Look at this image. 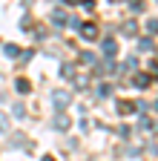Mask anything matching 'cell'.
Returning a JSON list of instances; mask_svg holds the SVG:
<instances>
[{"instance_id":"obj_1","label":"cell","mask_w":158,"mask_h":161,"mask_svg":"<svg viewBox=\"0 0 158 161\" xmlns=\"http://www.w3.org/2000/svg\"><path fill=\"white\" fill-rule=\"evenodd\" d=\"M69 101H72V95H69L66 89H57V92L52 95V104H55L57 109H63V107H69Z\"/></svg>"},{"instance_id":"obj_8","label":"cell","mask_w":158,"mask_h":161,"mask_svg":"<svg viewBox=\"0 0 158 161\" xmlns=\"http://www.w3.org/2000/svg\"><path fill=\"white\" fill-rule=\"evenodd\" d=\"M138 49H141V52H152V37H144V40H141V46H138Z\"/></svg>"},{"instance_id":"obj_5","label":"cell","mask_w":158,"mask_h":161,"mask_svg":"<svg viewBox=\"0 0 158 161\" xmlns=\"http://www.w3.org/2000/svg\"><path fill=\"white\" fill-rule=\"evenodd\" d=\"M14 86H17V92H20V95H26V92L32 89V84H29L26 78H17V84H14Z\"/></svg>"},{"instance_id":"obj_13","label":"cell","mask_w":158,"mask_h":161,"mask_svg":"<svg viewBox=\"0 0 158 161\" xmlns=\"http://www.w3.org/2000/svg\"><path fill=\"white\" fill-rule=\"evenodd\" d=\"M124 35H135V23H127L124 26Z\"/></svg>"},{"instance_id":"obj_12","label":"cell","mask_w":158,"mask_h":161,"mask_svg":"<svg viewBox=\"0 0 158 161\" xmlns=\"http://www.w3.org/2000/svg\"><path fill=\"white\" fill-rule=\"evenodd\" d=\"M135 84H138V86H147V84H150V78H147V75H138V78H135Z\"/></svg>"},{"instance_id":"obj_3","label":"cell","mask_w":158,"mask_h":161,"mask_svg":"<svg viewBox=\"0 0 158 161\" xmlns=\"http://www.w3.org/2000/svg\"><path fill=\"white\" fill-rule=\"evenodd\" d=\"M115 52H118V43H115L112 37H106V40H104V55H106V58H115Z\"/></svg>"},{"instance_id":"obj_4","label":"cell","mask_w":158,"mask_h":161,"mask_svg":"<svg viewBox=\"0 0 158 161\" xmlns=\"http://www.w3.org/2000/svg\"><path fill=\"white\" fill-rule=\"evenodd\" d=\"M69 124H72L69 115H57V118H55V130H61V132H63V130H69Z\"/></svg>"},{"instance_id":"obj_15","label":"cell","mask_w":158,"mask_h":161,"mask_svg":"<svg viewBox=\"0 0 158 161\" xmlns=\"http://www.w3.org/2000/svg\"><path fill=\"white\" fill-rule=\"evenodd\" d=\"M43 161H55V158H52V155H46V158H43Z\"/></svg>"},{"instance_id":"obj_6","label":"cell","mask_w":158,"mask_h":161,"mask_svg":"<svg viewBox=\"0 0 158 161\" xmlns=\"http://www.w3.org/2000/svg\"><path fill=\"white\" fill-rule=\"evenodd\" d=\"M3 52H6V58H17V55H20V49H17L14 43H9V46H3Z\"/></svg>"},{"instance_id":"obj_2","label":"cell","mask_w":158,"mask_h":161,"mask_svg":"<svg viewBox=\"0 0 158 161\" xmlns=\"http://www.w3.org/2000/svg\"><path fill=\"white\" fill-rule=\"evenodd\" d=\"M81 35H84L86 40H92V37H98V26H95V23H84V26H81Z\"/></svg>"},{"instance_id":"obj_11","label":"cell","mask_w":158,"mask_h":161,"mask_svg":"<svg viewBox=\"0 0 158 161\" xmlns=\"http://www.w3.org/2000/svg\"><path fill=\"white\" fill-rule=\"evenodd\" d=\"M6 130H9V118L0 112V132H6Z\"/></svg>"},{"instance_id":"obj_7","label":"cell","mask_w":158,"mask_h":161,"mask_svg":"<svg viewBox=\"0 0 158 161\" xmlns=\"http://www.w3.org/2000/svg\"><path fill=\"white\" fill-rule=\"evenodd\" d=\"M52 20H55V26H66V14H63V12H55Z\"/></svg>"},{"instance_id":"obj_14","label":"cell","mask_w":158,"mask_h":161,"mask_svg":"<svg viewBox=\"0 0 158 161\" xmlns=\"http://www.w3.org/2000/svg\"><path fill=\"white\" fill-rule=\"evenodd\" d=\"M63 3H69V6H72V3H78V0H63Z\"/></svg>"},{"instance_id":"obj_10","label":"cell","mask_w":158,"mask_h":161,"mask_svg":"<svg viewBox=\"0 0 158 161\" xmlns=\"http://www.w3.org/2000/svg\"><path fill=\"white\" fill-rule=\"evenodd\" d=\"M95 95H98V98H106V95H109V86H106V84H101V86H98V92H95Z\"/></svg>"},{"instance_id":"obj_9","label":"cell","mask_w":158,"mask_h":161,"mask_svg":"<svg viewBox=\"0 0 158 161\" xmlns=\"http://www.w3.org/2000/svg\"><path fill=\"white\" fill-rule=\"evenodd\" d=\"M61 75H63V78H75V66H69V64L61 66Z\"/></svg>"}]
</instances>
